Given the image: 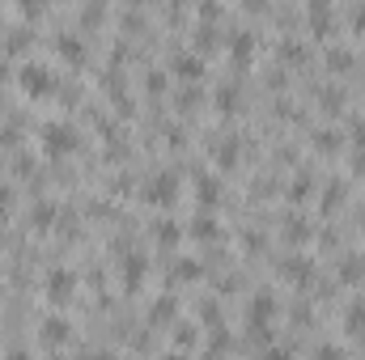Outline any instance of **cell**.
Segmentation results:
<instances>
[{
	"label": "cell",
	"mask_w": 365,
	"mask_h": 360,
	"mask_svg": "<svg viewBox=\"0 0 365 360\" xmlns=\"http://www.w3.org/2000/svg\"><path fill=\"white\" fill-rule=\"evenodd\" d=\"M314 360H344V356H340V348H323Z\"/></svg>",
	"instance_id": "cell-6"
},
{
	"label": "cell",
	"mask_w": 365,
	"mask_h": 360,
	"mask_svg": "<svg viewBox=\"0 0 365 360\" xmlns=\"http://www.w3.org/2000/svg\"><path fill=\"white\" fill-rule=\"evenodd\" d=\"M51 292H56V297H64V292H68V275H64V271L51 280Z\"/></svg>",
	"instance_id": "cell-5"
},
{
	"label": "cell",
	"mask_w": 365,
	"mask_h": 360,
	"mask_svg": "<svg viewBox=\"0 0 365 360\" xmlns=\"http://www.w3.org/2000/svg\"><path fill=\"white\" fill-rule=\"evenodd\" d=\"M0 77H4V68H0Z\"/></svg>",
	"instance_id": "cell-8"
},
{
	"label": "cell",
	"mask_w": 365,
	"mask_h": 360,
	"mask_svg": "<svg viewBox=\"0 0 365 360\" xmlns=\"http://www.w3.org/2000/svg\"><path fill=\"white\" fill-rule=\"evenodd\" d=\"M64 335H68V322H60V318H47L43 322V339L47 344H64Z\"/></svg>",
	"instance_id": "cell-3"
},
{
	"label": "cell",
	"mask_w": 365,
	"mask_h": 360,
	"mask_svg": "<svg viewBox=\"0 0 365 360\" xmlns=\"http://www.w3.org/2000/svg\"><path fill=\"white\" fill-rule=\"evenodd\" d=\"M9 360H26V356H21V352H17V356H9Z\"/></svg>",
	"instance_id": "cell-7"
},
{
	"label": "cell",
	"mask_w": 365,
	"mask_h": 360,
	"mask_svg": "<svg viewBox=\"0 0 365 360\" xmlns=\"http://www.w3.org/2000/svg\"><path fill=\"white\" fill-rule=\"evenodd\" d=\"M17 81H21V90L34 93V97L51 90V73H47L43 64H21V68H17Z\"/></svg>",
	"instance_id": "cell-1"
},
{
	"label": "cell",
	"mask_w": 365,
	"mask_h": 360,
	"mask_svg": "<svg viewBox=\"0 0 365 360\" xmlns=\"http://www.w3.org/2000/svg\"><path fill=\"white\" fill-rule=\"evenodd\" d=\"M73 144H77V140H73V127H68V123H47V127H43V149H47V153H68Z\"/></svg>",
	"instance_id": "cell-2"
},
{
	"label": "cell",
	"mask_w": 365,
	"mask_h": 360,
	"mask_svg": "<svg viewBox=\"0 0 365 360\" xmlns=\"http://www.w3.org/2000/svg\"><path fill=\"white\" fill-rule=\"evenodd\" d=\"M175 68H179V77H200V60L195 55H179Z\"/></svg>",
	"instance_id": "cell-4"
}]
</instances>
